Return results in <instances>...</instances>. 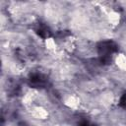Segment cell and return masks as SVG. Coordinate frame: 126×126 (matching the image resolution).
<instances>
[{
    "label": "cell",
    "instance_id": "6da1fadb",
    "mask_svg": "<svg viewBox=\"0 0 126 126\" xmlns=\"http://www.w3.org/2000/svg\"><path fill=\"white\" fill-rule=\"evenodd\" d=\"M116 49H117V46L112 41H103L98 45V52L104 60L108 59V56L114 51H116Z\"/></svg>",
    "mask_w": 126,
    "mask_h": 126
},
{
    "label": "cell",
    "instance_id": "7a4b0ae2",
    "mask_svg": "<svg viewBox=\"0 0 126 126\" xmlns=\"http://www.w3.org/2000/svg\"><path fill=\"white\" fill-rule=\"evenodd\" d=\"M31 83L34 86H43L46 84L47 80L42 74H33L31 76Z\"/></svg>",
    "mask_w": 126,
    "mask_h": 126
},
{
    "label": "cell",
    "instance_id": "3957f363",
    "mask_svg": "<svg viewBox=\"0 0 126 126\" xmlns=\"http://www.w3.org/2000/svg\"><path fill=\"white\" fill-rule=\"evenodd\" d=\"M120 105H121V106H123V107H126V94H124V95L121 97Z\"/></svg>",
    "mask_w": 126,
    "mask_h": 126
},
{
    "label": "cell",
    "instance_id": "277c9868",
    "mask_svg": "<svg viewBox=\"0 0 126 126\" xmlns=\"http://www.w3.org/2000/svg\"><path fill=\"white\" fill-rule=\"evenodd\" d=\"M80 126H94V125H93V124H90L88 121H84V122H82V123L80 124Z\"/></svg>",
    "mask_w": 126,
    "mask_h": 126
}]
</instances>
